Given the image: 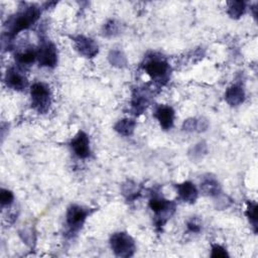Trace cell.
I'll use <instances>...</instances> for the list:
<instances>
[{
    "mask_svg": "<svg viewBox=\"0 0 258 258\" xmlns=\"http://www.w3.org/2000/svg\"><path fill=\"white\" fill-rule=\"evenodd\" d=\"M40 16V10L35 6H29L24 10L18 12L13 16L7 24V33L11 38L18 32L27 29L38 20Z\"/></svg>",
    "mask_w": 258,
    "mask_h": 258,
    "instance_id": "cell-1",
    "label": "cell"
},
{
    "mask_svg": "<svg viewBox=\"0 0 258 258\" xmlns=\"http://www.w3.org/2000/svg\"><path fill=\"white\" fill-rule=\"evenodd\" d=\"M31 105L40 113L47 112L51 105L50 87L42 82L34 83L30 88Z\"/></svg>",
    "mask_w": 258,
    "mask_h": 258,
    "instance_id": "cell-2",
    "label": "cell"
},
{
    "mask_svg": "<svg viewBox=\"0 0 258 258\" xmlns=\"http://www.w3.org/2000/svg\"><path fill=\"white\" fill-rule=\"evenodd\" d=\"M110 245L118 257H131L135 252V242L130 235L124 232L115 233L110 238Z\"/></svg>",
    "mask_w": 258,
    "mask_h": 258,
    "instance_id": "cell-3",
    "label": "cell"
},
{
    "mask_svg": "<svg viewBox=\"0 0 258 258\" xmlns=\"http://www.w3.org/2000/svg\"><path fill=\"white\" fill-rule=\"evenodd\" d=\"M144 70L157 82H166L170 76V66L162 58L152 57L147 60Z\"/></svg>",
    "mask_w": 258,
    "mask_h": 258,
    "instance_id": "cell-4",
    "label": "cell"
},
{
    "mask_svg": "<svg viewBox=\"0 0 258 258\" xmlns=\"http://www.w3.org/2000/svg\"><path fill=\"white\" fill-rule=\"evenodd\" d=\"M38 59L40 62V66L42 67H56L58 63V52L56 46L51 42L43 44L38 51Z\"/></svg>",
    "mask_w": 258,
    "mask_h": 258,
    "instance_id": "cell-5",
    "label": "cell"
},
{
    "mask_svg": "<svg viewBox=\"0 0 258 258\" xmlns=\"http://www.w3.org/2000/svg\"><path fill=\"white\" fill-rule=\"evenodd\" d=\"M88 214V211L83 209L82 207L77 205H72L67 212L68 226L74 231L79 230L84 224Z\"/></svg>",
    "mask_w": 258,
    "mask_h": 258,
    "instance_id": "cell-6",
    "label": "cell"
},
{
    "mask_svg": "<svg viewBox=\"0 0 258 258\" xmlns=\"http://www.w3.org/2000/svg\"><path fill=\"white\" fill-rule=\"evenodd\" d=\"M71 147L79 159H87L90 156V140L84 131H80L71 141Z\"/></svg>",
    "mask_w": 258,
    "mask_h": 258,
    "instance_id": "cell-7",
    "label": "cell"
},
{
    "mask_svg": "<svg viewBox=\"0 0 258 258\" xmlns=\"http://www.w3.org/2000/svg\"><path fill=\"white\" fill-rule=\"evenodd\" d=\"M76 50L86 58H94L98 54V45L89 38L84 35H78L74 39Z\"/></svg>",
    "mask_w": 258,
    "mask_h": 258,
    "instance_id": "cell-8",
    "label": "cell"
},
{
    "mask_svg": "<svg viewBox=\"0 0 258 258\" xmlns=\"http://www.w3.org/2000/svg\"><path fill=\"white\" fill-rule=\"evenodd\" d=\"M156 118L160 122L161 126L165 130H169L172 127L174 121V111L170 106L161 105L155 113Z\"/></svg>",
    "mask_w": 258,
    "mask_h": 258,
    "instance_id": "cell-9",
    "label": "cell"
},
{
    "mask_svg": "<svg viewBox=\"0 0 258 258\" xmlns=\"http://www.w3.org/2000/svg\"><path fill=\"white\" fill-rule=\"evenodd\" d=\"M5 82L8 87L16 91H21L27 86V80L24 75H22L20 72H18L14 68H10L9 70H7Z\"/></svg>",
    "mask_w": 258,
    "mask_h": 258,
    "instance_id": "cell-10",
    "label": "cell"
},
{
    "mask_svg": "<svg viewBox=\"0 0 258 258\" xmlns=\"http://www.w3.org/2000/svg\"><path fill=\"white\" fill-rule=\"evenodd\" d=\"M179 198L187 203H195L198 198V190L191 181H185L176 186Z\"/></svg>",
    "mask_w": 258,
    "mask_h": 258,
    "instance_id": "cell-11",
    "label": "cell"
},
{
    "mask_svg": "<svg viewBox=\"0 0 258 258\" xmlns=\"http://www.w3.org/2000/svg\"><path fill=\"white\" fill-rule=\"evenodd\" d=\"M245 99L244 90L237 85L231 86L227 89L225 93V100L231 106H238L240 105Z\"/></svg>",
    "mask_w": 258,
    "mask_h": 258,
    "instance_id": "cell-12",
    "label": "cell"
},
{
    "mask_svg": "<svg viewBox=\"0 0 258 258\" xmlns=\"http://www.w3.org/2000/svg\"><path fill=\"white\" fill-rule=\"evenodd\" d=\"M135 126H136V122L133 119L126 118V119L119 120L115 124L114 129L118 133H120V134H122L124 136H129V135H131L134 132Z\"/></svg>",
    "mask_w": 258,
    "mask_h": 258,
    "instance_id": "cell-13",
    "label": "cell"
},
{
    "mask_svg": "<svg viewBox=\"0 0 258 258\" xmlns=\"http://www.w3.org/2000/svg\"><path fill=\"white\" fill-rule=\"evenodd\" d=\"M201 190L206 195L218 196L219 193H220L221 188H220L219 182L215 178L210 177V178L204 179V181L201 183Z\"/></svg>",
    "mask_w": 258,
    "mask_h": 258,
    "instance_id": "cell-14",
    "label": "cell"
},
{
    "mask_svg": "<svg viewBox=\"0 0 258 258\" xmlns=\"http://www.w3.org/2000/svg\"><path fill=\"white\" fill-rule=\"evenodd\" d=\"M36 58H38V52H35L34 50H26L17 54L15 57L16 62L20 66H30Z\"/></svg>",
    "mask_w": 258,
    "mask_h": 258,
    "instance_id": "cell-15",
    "label": "cell"
},
{
    "mask_svg": "<svg viewBox=\"0 0 258 258\" xmlns=\"http://www.w3.org/2000/svg\"><path fill=\"white\" fill-rule=\"evenodd\" d=\"M245 11V3L243 1H231L228 3V14L232 18H239Z\"/></svg>",
    "mask_w": 258,
    "mask_h": 258,
    "instance_id": "cell-16",
    "label": "cell"
},
{
    "mask_svg": "<svg viewBox=\"0 0 258 258\" xmlns=\"http://www.w3.org/2000/svg\"><path fill=\"white\" fill-rule=\"evenodd\" d=\"M204 123H207L204 120H198V119H188L183 123V129L187 131H204L208 127V125H203Z\"/></svg>",
    "mask_w": 258,
    "mask_h": 258,
    "instance_id": "cell-17",
    "label": "cell"
},
{
    "mask_svg": "<svg viewBox=\"0 0 258 258\" xmlns=\"http://www.w3.org/2000/svg\"><path fill=\"white\" fill-rule=\"evenodd\" d=\"M109 61L113 66L122 68L126 65V58L120 51H112L109 55Z\"/></svg>",
    "mask_w": 258,
    "mask_h": 258,
    "instance_id": "cell-18",
    "label": "cell"
},
{
    "mask_svg": "<svg viewBox=\"0 0 258 258\" xmlns=\"http://www.w3.org/2000/svg\"><path fill=\"white\" fill-rule=\"evenodd\" d=\"M246 215L250 222L253 224V227L257 228V205L256 203H248Z\"/></svg>",
    "mask_w": 258,
    "mask_h": 258,
    "instance_id": "cell-19",
    "label": "cell"
},
{
    "mask_svg": "<svg viewBox=\"0 0 258 258\" xmlns=\"http://www.w3.org/2000/svg\"><path fill=\"white\" fill-rule=\"evenodd\" d=\"M13 200H14V196L10 191L2 189L1 192H0V202H1L2 206L10 205L13 202Z\"/></svg>",
    "mask_w": 258,
    "mask_h": 258,
    "instance_id": "cell-20",
    "label": "cell"
},
{
    "mask_svg": "<svg viewBox=\"0 0 258 258\" xmlns=\"http://www.w3.org/2000/svg\"><path fill=\"white\" fill-rule=\"evenodd\" d=\"M212 257H227L228 256V253L226 251V249L224 247H222L221 245H218V244H215L212 246V254H211Z\"/></svg>",
    "mask_w": 258,
    "mask_h": 258,
    "instance_id": "cell-21",
    "label": "cell"
},
{
    "mask_svg": "<svg viewBox=\"0 0 258 258\" xmlns=\"http://www.w3.org/2000/svg\"><path fill=\"white\" fill-rule=\"evenodd\" d=\"M104 28H105V32L104 33L106 35H114L118 31V24L114 20H111V21H109L105 25Z\"/></svg>",
    "mask_w": 258,
    "mask_h": 258,
    "instance_id": "cell-22",
    "label": "cell"
},
{
    "mask_svg": "<svg viewBox=\"0 0 258 258\" xmlns=\"http://www.w3.org/2000/svg\"><path fill=\"white\" fill-rule=\"evenodd\" d=\"M206 153V145L204 143H199L195 147H193V156L194 159L202 158V155Z\"/></svg>",
    "mask_w": 258,
    "mask_h": 258,
    "instance_id": "cell-23",
    "label": "cell"
},
{
    "mask_svg": "<svg viewBox=\"0 0 258 258\" xmlns=\"http://www.w3.org/2000/svg\"><path fill=\"white\" fill-rule=\"evenodd\" d=\"M188 229H189L191 232L198 233V232H200V230H201V225L198 224L195 220H192V221H190V222L188 223Z\"/></svg>",
    "mask_w": 258,
    "mask_h": 258,
    "instance_id": "cell-24",
    "label": "cell"
}]
</instances>
